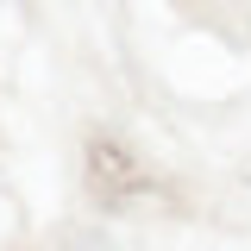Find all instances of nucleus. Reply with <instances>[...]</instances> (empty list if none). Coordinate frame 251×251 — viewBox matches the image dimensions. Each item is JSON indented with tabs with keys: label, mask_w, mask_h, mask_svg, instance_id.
Instances as JSON below:
<instances>
[{
	"label": "nucleus",
	"mask_w": 251,
	"mask_h": 251,
	"mask_svg": "<svg viewBox=\"0 0 251 251\" xmlns=\"http://www.w3.org/2000/svg\"><path fill=\"white\" fill-rule=\"evenodd\" d=\"M88 188L100 201H126V195H138L145 188V170H138V157L113 145V138H94L88 145Z\"/></svg>",
	"instance_id": "nucleus-1"
}]
</instances>
